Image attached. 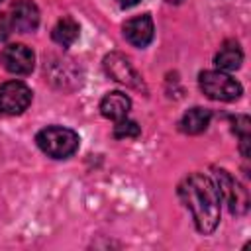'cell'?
<instances>
[{"instance_id":"6da1fadb","label":"cell","mask_w":251,"mask_h":251,"mask_svg":"<svg viewBox=\"0 0 251 251\" xmlns=\"http://www.w3.org/2000/svg\"><path fill=\"white\" fill-rule=\"evenodd\" d=\"M178 194L192 212L196 229L204 235L212 233L220 224V192L214 180L202 173H192L180 182Z\"/></svg>"},{"instance_id":"7a4b0ae2","label":"cell","mask_w":251,"mask_h":251,"mask_svg":"<svg viewBox=\"0 0 251 251\" xmlns=\"http://www.w3.org/2000/svg\"><path fill=\"white\" fill-rule=\"evenodd\" d=\"M39 149L53 157V159H67L78 149V135L76 131L63 127V126H49L41 129L35 137Z\"/></svg>"},{"instance_id":"3957f363","label":"cell","mask_w":251,"mask_h":251,"mask_svg":"<svg viewBox=\"0 0 251 251\" xmlns=\"http://www.w3.org/2000/svg\"><path fill=\"white\" fill-rule=\"evenodd\" d=\"M198 82H200V90L208 98L220 100V102L237 100L243 92L241 84L224 71H204V73H200Z\"/></svg>"},{"instance_id":"277c9868","label":"cell","mask_w":251,"mask_h":251,"mask_svg":"<svg viewBox=\"0 0 251 251\" xmlns=\"http://www.w3.org/2000/svg\"><path fill=\"white\" fill-rule=\"evenodd\" d=\"M216 175V188L220 192V198H224V202L227 204V210L235 216H241L249 210V194L247 190L224 169H214Z\"/></svg>"},{"instance_id":"5b68a950","label":"cell","mask_w":251,"mask_h":251,"mask_svg":"<svg viewBox=\"0 0 251 251\" xmlns=\"http://www.w3.org/2000/svg\"><path fill=\"white\" fill-rule=\"evenodd\" d=\"M31 104V90L22 80H8L0 86V112L18 116Z\"/></svg>"},{"instance_id":"8992f818","label":"cell","mask_w":251,"mask_h":251,"mask_svg":"<svg viewBox=\"0 0 251 251\" xmlns=\"http://www.w3.org/2000/svg\"><path fill=\"white\" fill-rule=\"evenodd\" d=\"M104 69H106V73L114 80L129 86V88H137V90L143 88L145 90V84H143L141 75L135 71V67L122 53H108L104 57Z\"/></svg>"},{"instance_id":"52a82bcc","label":"cell","mask_w":251,"mask_h":251,"mask_svg":"<svg viewBox=\"0 0 251 251\" xmlns=\"http://www.w3.org/2000/svg\"><path fill=\"white\" fill-rule=\"evenodd\" d=\"M2 67L12 75H29L35 65L33 51L24 43H12L2 49L0 53Z\"/></svg>"},{"instance_id":"ba28073f","label":"cell","mask_w":251,"mask_h":251,"mask_svg":"<svg viewBox=\"0 0 251 251\" xmlns=\"http://www.w3.org/2000/svg\"><path fill=\"white\" fill-rule=\"evenodd\" d=\"M10 24L16 31L27 33L39 25V10L31 0H18L10 8Z\"/></svg>"},{"instance_id":"9c48e42d","label":"cell","mask_w":251,"mask_h":251,"mask_svg":"<svg viewBox=\"0 0 251 251\" xmlns=\"http://www.w3.org/2000/svg\"><path fill=\"white\" fill-rule=\"evenodd\" d=\"M153 20L149 14L135 16L124 24V35L135 47H147L153 39Z\"/></svg>"},{"instance_id":"30bf717a","label":"cell","mask_w":251,"mask_h":251,"mask_svg":"<svg viewBox=\"0 0 251 251\" xmlns=\"http://www.w3.org/2000/svg\"><path fill=\"white\" fill-rule=\"evenodd\" d=\"M129 108H131L129 96H126L124 92H118V90L108 92V94L102 98V102H100V112H102V116L108 118V120H116V122L122 120V118H126L127 112H129Z\"/></svg>"},{"instance_id":"8fae6325","label":"cell","mask_w":251,"mask_h":251,"mask_svg":"<svg viewBox=\"0 0 251 251\" xmlns=\"http://www.w3.org/2000/svg\"><path fill=\"white\" fill-rule=\"evenodd\" d=\"M241 63H243V51H241L239 43L231 41V39L224 41V45L220 47V51L214 57V65L218 67V71H224V73L239 69Z\"/></svg>"},{"instance_id":"7c38bea8","label":"cell","mask_w":251,"mask_h":251,"mask_svg":"<svg viewBox=\"0 0 251 251\" xmlns=\"http://www.w3.org/2000/svg\"><path fill=\"white\" fill-rule=\"evenodd\" d=\"M210 120H212V112L210 110H206V108H200V106H196V108H190L184 116H182V120H180V129L184 131V133H202L208 126H210Z\"/></svg>"},{"instance_id":"4fadbf2b","label":"cell","mask_w":251,"mask_h":251,"mask_svg":"<svg viewBox=\"0 0 251 251\" xmlns=\"http://www.w3.org/2000/svg\"><path fill=\"white\" fill-rule=\"evenodd\" d=\"M78 31H80V29H78V24H76L73 18L65 16V18H61V20L55 24L51 35H53V39H55L61 47H71V45L78 39Z\"/></svg>"},{"instance_id":"5bb4252c","label":"cell","mask_w":251,"mask_h":251,"mask_svg":"<svg viewBox=\"0 0 251 251\" xmlns=\"http://www.w3.org/2000/svg\"><path fill=\"white\" fill-rule=\"evenodd\" d=\"M139 133H141V127H139L135 122L127 120V118L118 120L116 127H114V135H116L118 139H129V137H137Z\"/></svg>"},{"instance_id":"9a60e30c","label":"cell","mask_w":251,"mask_h":251,"mask_svg":"<svg viewBox=\"0 0 251 251\" xmlns=\"http://www.w3.org/2000/svg\"><path fill=\"white\" fill-rule=\"evenodd\" d=\"M233 131L239 135V137H249V131H251V122L247 116H235L233 118Z\"/></svg>"},{"instance_id":"2e32d148","label":"cell","mask_w":251,"mask_h":251,"mask_svg":"<svg viewBox=\"0 0 251 251\" xmlns=\"http://www.w3.org/2000/svg\"><path fill=\"white\" fill-rule=\"evenodd\" d=\"M10 29H12V24H10V18L6 14H0V41L6 39L10 35Z\"/></svg>"},{"instance_id":"e0dca14e","label":"cell","mask_w":251,"mask_h":251,"mask_svg":"<svg viewBox=\"0 0 251 251\" xmlns=\"http://www.w3.org/2000/svg\"><path fill=\"white\" fill-rule=\"evenodd\" d=\"M120 4H124V6H133V4H137L139 0H118Z\"/></svg>"},{"instance_id":"ac0fdd59","label":"cell","mask_w":251,"mask_h":251,"mask_svg":"<svg viewBox=\"0 0 251 251\" xmlns=\"http://www.w3.org/2000/svg\"><path fill=\"white\" fill-rule=\"evenodd\" d=\"M167 2H171V4H178V2H182V0H167Z\"/></svg>"},{"instance_id":"d6986e66","label":"cell","mask_w":251,"mask_h":251,"mask_svg":"<svg viewBox=\"0 0 251 251\" xmlns=\"http://www.w3.org/2000/svg\"><path fill=\"white\" fill-rule=\"evenodd\" d=\"M0 2H2V0H0Z\"/></svg>"}]
</instances>
